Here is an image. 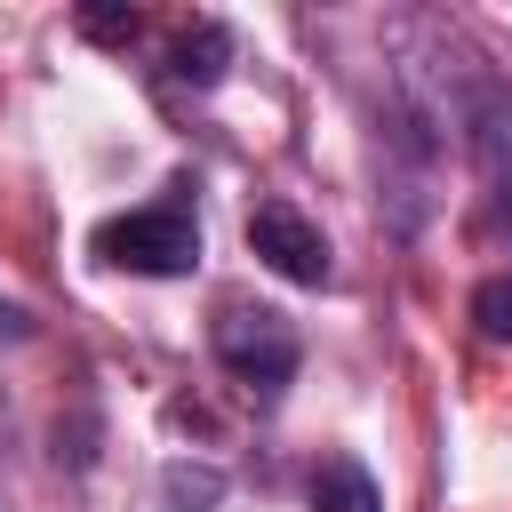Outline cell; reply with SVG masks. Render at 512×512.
<instances>
[{"label":"cell","mask_w":512,"mask_h":512,"mask_svg":"<svg viewBox=\"0 0 512 512\" xmlns=\"http://www.w3.org/2000/svg\"><path fill=\"white\" fill-rule=\"evenodd\" d=\"M160 496H168L176 512H216V504H224V472H216V464H192V456H168V464H160Z\"/></svg>","instance_id":"obj_7"},{"label":"cell","mask_w":512,"mask_h":512,"mask_svg":"<svg viewBox=\"0 0 512 512\" xmlns=\"http://www.w3.org/2000/svg\"><path fill=\"white\" fill-rule=\"evenodd\" d=\"M0 336H16V344H24V336H32V312H24V304H0Z\"/></svg>","instance_id":"obj_10"},{"label":"cell","mask_w":512,"mask_h":512,"mask_svg":"<svg viewBox=\"0 0 512 512\" xmlns=\"http://www.w3.org/2000/svg\"><path fill=\"white\" fill-rule=\"evenodd\" d=\"M312 512H384V488L360 456H320L312 464Z\"/></svg>","instance_id":"obj_6"},{"label":"cell","mask_w":512,"mask_h":512,"mask_svg":"<svg viewBox=\"0 0 512 512\" xmlns=\"http://www.w3.org/2000/svg\"><path fill=\"white\" fill-rule=\"evenodd\" d=\"M136 24H144L136 8H80V32L88 40H136Z\"/></svg>","instance_id":"obj_9"},{"label":"cell","mask_w":512,"mask_h":512,"mask_svg":"<svg viewBox=\"0 0 512 512\" xmlns=\"http://www.w3.org/2000/svg\"><path fill=\"white\" fill-rule=\"evenodd\" d=\"M456 128H464V144H472V160H480V184L512 208V88L472 64L464 104H456Z\"/></svg>","instance_id":"obj_4"},{"label":"cell","mask_w":512,"mask_h":512,"mask_svg":"<svg viewBox=\"0 0 512 512\" xmlns=\"http://www.w3.org/2000/svg\"><path fill=\"white\" fill-rule=\"evenodd\" d=\"M248 248H256V264H272L296 288H328L336 280V248L296 200H256L248 208Z\"/></svg>","instance_id":"obj_3"},{"label":"cell","mask_w":512,"mask_h":512,"mask_svg":"<svg viewBox=\"0 0 512 512\" xmlns=\"http://www.w3.org/2000/svg\"><path fill=\"white\" fill-rule=\"evenodd\" d=\"M96 256L136 272V280H192L200 272V224H192L184 200H152V208L104 216L96 224Z\"/></svg>","instance_id":"obj_1"},{"label":"cell","mask_w":512,"mask_h":512,"mask_svg":"<svg viewBox=\"0 0 512 512\" xmlns=\"http://www.w3.org/2000/svg\"><path fill=\"white\" fill-rule=\"evenodd\" d=\"M208 352H216V368H224L232 384H248L256 400H280L288 376H296V360H304L288 312H272V304H224L216 328H208Z\"/></svg>","instance_id":"obj_2"},{"label":"cell","mask_w":512,"mask_h":512,"mask_svg":"<svg viewBox=\"0 0 512 512\" xmlns=\"http://www.w3.org/2000/svg\"><path fill=\"white\" fill-rule=\"evenodd\" d=\"M224 72H232V24L200 16V24L168 48V80H176V88H216Z\"/></svg>","instance_id":"obj_5"},{"label":"cell","mask_w":512,"mask_h":512,"mask_svg":"<svg viewBox=\"0 0 512 512\" xmlns=\"http://www.w3.org/2000/svg\"><path fill=\"white\" fill-rule=\"evenodd\" d=\"M472 328H480L488 344H512V272H488V280L472 288Z\"/></svg>","instance_id":"obj_8"},{"label":"cell","mask_w":512,"mask_h":512,"mask_svg":"<svg viewBox=\"0 0 512 512\" xmlns=\"http://www.w3.org/2000/svg\"><path fill=\"white\" fill-rule=\"evenodd\" d=\"M0 512H8V504H0Z\"/></svg>","instance_id":"obj_11"}]
</instances>
